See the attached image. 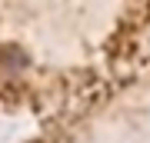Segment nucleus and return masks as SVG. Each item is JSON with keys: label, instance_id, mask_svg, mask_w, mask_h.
I'll list each match as a JSON object with an SVG mask.
<instances>
[{"label": "nucleus", "instance_id": "f257e3e1", "mask_svg": "<svg viewBox=\"0 0 150 143\" xmlns=\"http://www.w3.org/2000/svg\"><path fill=\"white\" fill-rule=\"evenodd\" d=\"M0 67L4 70H23L27 67V53H23L20 47H7L4 53H0Z\"/></svg>", "mask_w": 150, "mask_h": 143}]
</instances>
